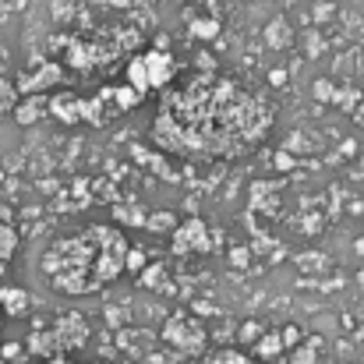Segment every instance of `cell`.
<instances>
[{
	"instance_id": "cell-1",
	"label": "cell",
	"mask_w": 364,
	"mask_h": 364,
	"mask_svg": "<svg viewBox=\"0 0 364 364\" xmlns=\"http://www.w3.org/2000/svg\"><path fill=\"white\" fill-rule=\"evenodd\" d=\"M127 241L114 227H89L75 237H60L46 251L43 269L64 294H92L114 283L127 269Z\"/></svg>"
},
{
	"instance_id": "cell-2",
	"label": "cell",
	"mask_w": 364,
	"mask_h": 364,
	"mask_svg": "<svg viewBox=\"0 0 364 364\" xmlns=\"http://www.w3.org/2000/svg\"><path fill=\"white\" fill-rule=\"evenodd\" d=\"M170 75H173V60L166 53H149V57H141V60L131 64V85H134V92L152 89V85H163Z\"/></svg>"
},
{
	"instance_id": "cell-3",
	"label": "cell",
	"mask_w": 364,
	"mask_h": 364,
	"mask_svg": "<svg viewBox=\"0 0 364 364\" xmlns=\"http://www.w3.org/2000/svg\"><path fill=\"white\" fill-rule=\"evenodd\" d=\"M163 336H166V343H173L177 350H202L205 347V333L198 329V322H188V318H181L177 315V322H170L166 329H163Z\"/></svg>"
},
{
	"instance_id": "cell-4",
	"label": "cell",
	"mask_w": 364,
	"mask_h": 364,
	"mask_svg": "<svg viewBox=\"0 0 364 364\" xmlns=\"http://www.w3.org/2000/svg\"><path fill=\"white\" fill-rule=\"evenodd\" d=\"M53 340H57V347H60V354H68V350H78L85 340H89V326H85V318L82 315H64L53 329Z\"/></svg>"
},
{
	"instance_id": "cell-5",
	"label": "cell",
	"mask_w": 364,
	"mask_h": 364,
	"mask_svg": "<svg viewBox=\"0 0 364 364\" xmlns=\"http://www.w3.org/2000/svg\"><path fill=\"white\" fill-rule=\"evenodd\" d=\"M202 241H205V227L195 220V223H188V227L177 234V244H173V247H177V251H188V247H191V251H202V247H205Z\"/></svg>"
},
{
	"instance_id": "cell-6",
	"label": "cell",
	"mask_w": 364,
	"mask_h": 364,
	"mask_svg": "<svg viewBox=\"0 0 364 364\" xmlns=\"http://www.w3.org/2000/svg\"><path fill=\"white\" fill-rule=\"evenodd\" d=\"M0 304H4V311L7 315H25L28 311V294L25 290H0Z\"/></svg>"
},
{
	"instance_id": "cell-7",
	"label": "cell",
	"mask_w": 364,
	"mask_h": 364,
	"mask_svg": "<svg viewBox=\"0 0 364 364\" xmlns=\"http://www.w3.org/2000/svg\"><path fill=\"white\" fill-rule=\"evenodd\" d=\"M14 251H18V234H14L11 227L0 223V262H7Z\"/></svg>"
},
{
	"instance_id": "cell-8",
	"label": "cell",
	"mask_w": 364,
	"mask_h": 364,
	"mask_svg": "<svg viewBox=\"0 0 364 364\" xmlns=\"http://www.w3.org/2000/svg\"><path fill=\"white\" fill-rule=\"evenodd\" d=\"M202 364H251L247 354H237V350H220V354H209Z\"/></svg>"
},
{
	"instance_id": "cell-9",
	"label": "cell",
	"mask_w": 364,
	"mask_h": 364,
	"mask_svg": "<svg viewBox=\"0 0 364 364\" xmlns=\"http://www.w3.org/2000/svg\"><path fill=\"white\" fill-rule=\"evenodd\" d=\"M279 347H283V343H279V336H272V333H269V336L258 343V358H276V354H279Z\"/></svg>"
},
{
	"instance_id": "cell-10",
	"label": "cell",
	"mask_w": 364,
	"mask_h": 364,
	"mask_svg": "<svg viewBox=\"0 0 364 364\" xmlns=\"http://www.w3.org/2000/svg\"><path fill=\"white\" fill-rule=\"evenodd\" d=\"M14 100H18V92H14V85L0 78V114H4V110H11V107H14Z\"/></svg>"
},
{
	"instance_id": "cell-11",
	"label": "cell",
	"mask_w": 364,
	"mask_h": 364,
	"mask_svg": "<svg viewBox=\"0 0 364 364\" xmlns=\"http://www.w3.org/2000/svg\"><path fill=\"white\" fill-rule=\"evenodd\" d=\"M43 364H68L64 358H50V361H43Z\"/></svg>"
}]
</instances>
